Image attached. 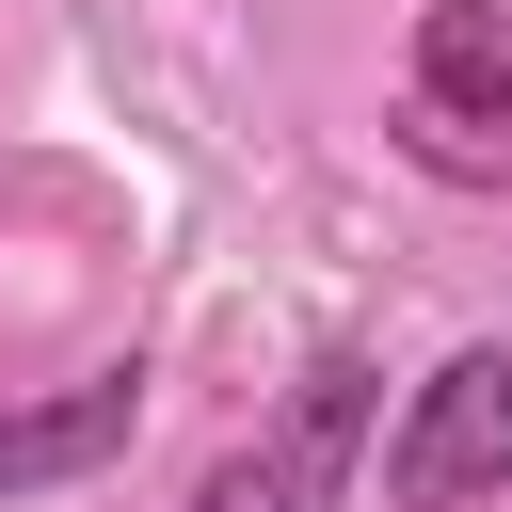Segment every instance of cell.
I'll return each mask as SVG.
<instances>
[{"label": "cell", "instance_id": "1", "mask_svg": "<svg viewBox=\"0 0 512 512\" xmlns=\"http://www.w3.org/2000/svg\"><path fill=\"white\" fill-rule=\"evenodd\" d=\"M480 480H512V352H448L384 448V496L400 512H464Z\"/></svg>", "mask_w": 512, "mask_h": 512}, {"label": "cell", "instance_id": "2", "mask_svg": "<svg viewBox=\"0 0 512 512\" xmlns=\"http://www.w3.org/2000/svg\"><path fill=\"white\" fill-rule=\"evenodd\" d=\"M352 448H368V368H304V400H288L240 464H208L192 512H336Z\"/></svg>", "mask_w": 512, "mask_h": 512}, {"label": "cell", "instance_id": "3", "mask_svg": "<svg viewBox=\"0 0 512 512\" xmlns=\"http://www.w3.org/2000/svg\"><path fill=\"white\" fill-rule=\"evenodd\" d=\"M416 128L448 160H512V0H432V32H416Z\"/></svg>", "mask_w": 512, "mask_h": 512}, {"label": "cell", "instance_id": "4", "mask_svg": "<svg viewBox=\"0 0 512 512\" xmlns=\"http://www.w3.org/2000/svg\"><path fill=\"white\" fill-rule=\"evenodd\" d=\"M112 448H128V384L16 400V416H0V496H32V480H80V464H112Z\"/></svg>", "mask_w": 512, "mask_h": 512}]
</instances>
